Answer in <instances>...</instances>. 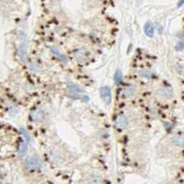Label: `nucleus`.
<instances>
[{
	"instance_id": "nucleus-17",
	"label": "nucleus",
	"mask_w": 184,
	"mask_h": 184,
	"mask_svg": "<svg viewBox=\"0 0 184 184\" xmlns=\"http://www.w3.org/2000/svg\"><path fill=\"white\" fill-rule=\"evenodd\" d=\"M183 4H184V0H180V2H179V4H178V7L181 8Z\"/></svg>"
},
{
	"instance_id": "nucleus-11",
	"label": "nucleus",
	"mask_w": 184,
	"mask_h": 184,
	"mask_svg": "<svg viewBox=\"0 0 184 184\" xmlns=\"http://www.w3.org/2000/svg\"><path fill=\"white\" fill-rule=\"evenodd\" d=\"M27 153V145H26V142L22 141L21 143V146L18 147V156L19 157H23L26 155Z\"/></svg>"
},
{
	"instance_id": "nucleus-6",
	"label": "nucleus",
	"mask_w": 184,
	"mask_h": 184,
	"mask_svg": "<svg viewBox=\"0 0 184 184\" xmlns=\"http://www.w3.org/2000/svg\"><path fill=\"white\" fill-rule=\"evenodd\" d=\"M43 116H44L43 111H41V110H36V111H34L31 113V117H32V119L35 122H41V121H42Z\"/></svg>"
},
{
	"instance_id": "nucleus-15",
	"label": "nucleus",
	"mask_w": 184,
	"mask_h": 184,
	"mask_svg": "<svg viewBox=\"0 0 184 184\" xmlns=\"http://www.w3.org/2000/svg\"><path fill=\"white\" fill-rule=\"evenodd\" d=\"M21 133L22 135L27 138V141H29V139H31V137H29V133L26 132V130H25L24 128H21Z\"/></svg>"
},
{
	"instance_id": "nucleus-7",
	"label": "nucleus",
	"mask_w": 184,
	"mask_h": 184,
	"mask_svg": "<svg viewBox=\"0 0 184 184\" xmlns=\"http://www.w3.org/2000/svg\"><path fill=\"white\" fill-rule=\"evenodd\" d=\"M145 33L146 34V35L148 37H153L154 36V27L153 25L151 24L150 21H147L146 24H145Z\"/></svg>"
},
{
	"instance_id": "nucleus-2",
	"label": "nucleus",
	"mask_w": 184,
	"mask_h": 184,
	"mask_svg": "<svg viewBox=\"0 0 184 184\" xmlns=\"http://www.w3.org/2000/svg\"><path fill=\"white\" fill-rule=\"evenodd\" d=\"M74 57L76 58V60L78 62H82L86 60L88 57V51L85 48H78L73 53Z\"/></svg>"
},
{
	"instance_id": "nucleus-4",
	"label": "nucleus",
	"mask_w": 184,
	"mask_h": 184,
	"mask_svg": "<svg viewBox=\"0 0 184 184\" xmlns=\"http://www.w3.org/2000/svg\"><path fill=\"white\" fill-rule=\"evenodd\" d=\"M128 125V119L124 115H120L116 120V127L123 129Z\"/></svg>"
},
{
	"instance_id": "nucleus-3",
	"label": "nucleus",
	"mask_w": 184,
	"mask_h": 184,
	"mask_svg": "<svg viewBox=\"0 0 184 184\" xmlns=\"http://www.w3.org/2000/svg\"><path fill=\"white\" fill-rule=\"evenodd\" d=\"M101 95L103 101L106 102V104H110L111 101V91L109 87H103L101 88Z\"/></svg>"
},
{
	"instance_id": "nucleus-5",
	"label": "nucleus",
	"mask_w": 184,
	"mask_h": 184,
	"mask_svg": "<svg viewBox=\"0 0 184 184\" xmlns=\"http://www.w3.org/2000/svg\"><path fill=\"white\" fill-rule=\"evenodd\" d=\"M158 93H159V95L165 98H171L173 96L172 90L168 88H160L158 89Z\"/></svg>"
},
{
	"instance_id": "nucleus-13",
	"label": "nucleus",
	"mask_w": 184,
	"mask_h": 184,
	"mask_svg": "<svg viewBox=\"0 0 184 184\" xmlns=\"http://www.w3.org/2000/svg\"><path fill=\"white\" fill-rule=\"evenodd\" d=\"M122 74L120 70H117L115 73V76H114V80H115V84L119 85L121 82H122Z\"/></svg>"
},
{
	"instance_id": "nucleus-12",
	"label": "nucleus",
	"mask_w": 184,
	"mask_h": 184,
	"mask_svg": "<svg viewBox=\"0 0 184 184\" xmlns=\"http://www.w3.org/2000/svg\"><path fill=\"white\" fill-rule=\"evenodd\" d=\"M51 52L53 53V54H55V55L60 59L61 61H63V62H67V58L64 55L63 53H61L60 52L58 51L57 49H55V48H51Z\"/></svg>"
},
{
	"instance_id": "nucleus-1",
	"label": "nucleus",
	"mask_w": 184,
	"mask_h": 184,
	"mask_svg": "<svg viewBox=\"0 0 184 184\" xmlns=\"http://www.w3.org/2000/svg\"><path fill=\"white\" fill-rule=\"evenodd\" d=\"M42 159L40 158L39 156L33 155L29 156L26 158L25 161V166H26L27 170H37L42 167Z\"/></svg>"
},
{
	"instance_id": "nucleus-14",
	"label": "nucleus",
	"mask_w": 184,
	"mask_h": 184,
	"mask_svg": "<svg viewBox=\"0 0 184 184\" xmlns=\"http://www.w3.org/2000/svg\"><path fill=\"white\" fill-rule=\"evenodd\" d=\"M139 75H140L141 77H146V78H150V77H153L152 73H150L149 71H140V72H139Z\"/></svg>"
},
{
	"instance_id": "nucleus-8",
	"label": "nucleus",
	"mask_w": 184,
	"mask_h": 184,
	"mask_svg": "<svg viewBox=\"0 0 184 184\" xmlns=\"http://www.w3.org/2000/svg\"><path fill=\"white\" fill-rule=\"evenodd\" d=\"M135 88L133 85H131V86H128L125 89H124L123 96L125 98H130L135 95Z\"/></svg>"
},
{
	"instance_id": "nucleus-16",
	"label": "nucleus",
	"mask_w": 184,
	"mask_h": 184,
	"mask_svg": "<svg viewBox=\"0 0 184 184\" xmlns=\"http://www.w3.org/2000/svg\"><path fill=\"white\" fill-rule=\"evenodd\" d=\"M184 48V42H180L178 43L176 45V50L177 51H181V50H182Z\"/></svg>"
},
{
	"instance_id": "nucleus-9",
	"label": "nucleus",
	"mask_w": 184,
	"mask_h": 184,
	"mask_svg": "<svg viewBox=\"0 0 184 184\" xmlns=\"http://www.w3.org/2000/svg\"><path fill=\"white\" fill-rule=\"evenodd\" d=\"M67 87H68L69 90H70L71 94H74V95H76L77 92V93H80V92L83 91L82 89L79 88L77 85H76V84H73V83H70V82L67 84Z\"/></svg>"
},
{
	"instance_id": "nucleus-10",
	"label": "nucleus",
	"mask_w": 184,
	"mask_h": 184,
	"mask_svg": "<svg viewBox=\"0 0 184 184\" xmlns=\"http://www.w3.org/2000/svg\"><path fill=\"white\" fill-rule=\"evenodd\" d=\"M172 140H173V143L175 144L176 146H184V135H175L172 138Z\"/></svg>"
}]
</instances>
